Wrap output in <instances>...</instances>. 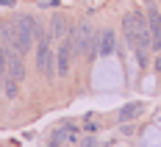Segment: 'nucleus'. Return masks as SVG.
I'll use <instances>...</instances> for the list:
<instances>
[{
  "label": "nucleus",
  "instance_id": "f257e3e1",
  "mask_svg": "<svg viewBox=\"0 0 161 147\" xmlns=\"http://www.w3.org/2000/svg\"><path fill=\"white\" fill-rule=\"evenodd\" d=\"M69 36H72V42H75V53L78 56H83V58H97V33L95 28H92V22H78L72 31H69Z\"/></svg>",
  "mask_w": 161,
  "mask_h": 147
},
{
  "label": "nucleus",
  "instance_id": "f03ea898",
  "mask_svg": "<svg viewBox=\"0 0 161 147\" xmlns=\"http://www.w3.org/2000/svg\"><path fill=\"white\" fill-rule=\"evenodd\" d=\"M36 67H39V72L53 81L58 72H56V53L50 50V33H42L39 36V47H36Z\"/></svg>",
  "mask_w": 161,
  "mask_h": 147
},
{
  "label": "nucleus",
  "instance_id": "7ed1b4c3",
  "mask_svg": "<svg viewBox=\"0 0 161 147\" xmlns=\"http://www.w3.org/2000/svg\"><path fill=\"white\" fill-rule=\"evenodd\" d=\"M72 58H75V42H72V36H64L61 47L56 50V72H58V78H64L69 72Z\"/></svg>",
  "mask_w": 161,
  "mask_h": 147
},
{
  "label": "nucleus",
  "instance_id": "20e7f679",
  "mask_svg": "<svg viewBox=\"0 0 161 147\" xmlns=\"http://www.w3.org/2000/svg\"><path fill=\"white\" fill-rule=\"evenodd\" d=\"M6 78H14V81L25 78V64L17 50H6Z\"/></svg>",
  "mask_w": 161,
  "mask_h": 147
},
{
  "label": "nucleus",
  "instance_id": "39448f33",
  "mask_svg": "<svg viewBox=\"0 0 161 147\" xmlns=\"http://www.w3.org/2000/svg\"><path fill=\"white\" fill-rule=\"evenodd\" d=\"M147 28H150L153 47L161 50V8H150V11H147Z\"/></svg>",
  "mask_w": 161,
  "mask_h": 147
},
{
  "label": "nucleus",
  "instance_id": "423d86ee",
  "mask_svg": "<svg viewBox=\"0 0 161 147\" xmlns=\"http://www.w3.org/2000/svg\"><path fill=\"white\" fill-rule=\"evenodd\" d=\"M114 50H117V36H114V31L97 33V56H111Z\"/></svg>",
  "mask_w": 161,
  "mask_h": 147
},
{
  "label": "nucleus",
  "instance_id": "0eeeda50",
  "mask_svg": "<svg viewBox=\"0 0 161 147\" xmlns=\"http://www.w3.org/2000/svg\"><path fill=\"white\" fill-rule=\"evenodd\" d=\"M50 39H64L67 33H69V22H67L64 14H53L50 17Z\"/></svg>",
  "mask_w": 161,
  "mask_h": 147
},
{
  "label": "nucleus",
  "instance_id": "6e6552de",
  "mask_svg": "<svg viewBox=\"0 0 161 147\" xmlns=\"http://www.w3.org/2000/svg\"><path fill=\"white\" fill-rule=\"evenodd\" d=\"M142 111H145V106H142V103H128V106H122V108H119V122H130V119H136Z\"/></svg>",
  "mask_w": 161,
  "mask_h": 147
},
{
  "label": "nucleus",
  "instance_id": "1a4fd4ad",
  "mask_svg": "<svg viewBox=\"0 0 161 147\" xmlns=\"http://www.w3.org/2000/svg\"><path fill=\"white\" fill-rule=\"evenodd\" d=\"M17 92H19V81H14V78H6V97L14 100Z\"/></svg>",
  "mask_w": 161,
  "mask_h": 147
},
{
  "label": "nucleus",
  "instance_id": "9d476101",
  "mask_svg": "<svg viewBox=\"0 0 161 147\" xmlns=\"http://www.w3.org/2000/svg\"><path fill=\"white\" fill-rule=\"evenodd\" d=\"M83 147H97V142H95V139H86V142H83Z\"/></svg>",
  "mask_w": 161,
  "mask_h": 147
},
{
  "label": "nucleus",
  "instance_id": "9b49d317",
  "mask_svg": "<svg viewBox=\"0 0 161 147\" xmlns=\"http://www.w3.org/2000/svg\"><path fill=\"white\" fill-rule=\"evenodd\" d=\"M50 147H61V144H58V142H56V139H53V144H50Z\"/></svg>",
  "mask_w": 161,
  "mask_h": 147
},
{
  "label": "nucleus",
  "instance_id": "f8f14e48",
  "mask_svg": "<svg viewBox=\"0 0 161 147\" xmlns=\"http://www.w3.org/2000/svg\"><path fill=\"white\" fill-rule=\"evenodd\" d=\"M156 67H158V69H161V58H158V61H156Z\"/></svg>",
  "mask_w": 161,
  "mask_h": 147
}]
</instances>
